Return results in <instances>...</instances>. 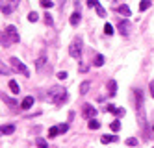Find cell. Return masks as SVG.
I'll use <instances>...</instances> for the list:
<instances>
[{
    "label": "cell",
    "instance_id": "1",
    "mask_svg": "<svg viewBox=\"0 0 154 148\" xmlns=\"http://www.w3.org/2000/svg\"><path fill=\"white\" fill-rule=\"evenodd\" d=\"M67 98H69V95H67V91H65L61 85H54V87L48 89V100H52L54 104H58V106L65 104Z\"/></svg>",
    "mask_w": 154,
    "mask_h": 148
},
{
    "label": "cell",
    "instance_id": "2",
    "mask_svg": "<svg viewBox=\"0 0 154 148\" xmlns=\"http://www.w3.org/2000/svg\"><path fill=\"white\" fill-rule=\"evenodd\" d=\"M136 109H137L139 124L145 128V106H143V93H141V89L136 91Z\"/></svg>",
    "mask_w": 154,
    "mask_h": 148
},
{
    "label": "cell",
    "instance_id": "3",
    "mask_svg": "<svg viewBox=\"0 0 154 148\" xmlns=\"http://www.w3.org/2000/svg\"><path fill=\"white\" fill-rule=\"evenodd\" d=\"M82 47H84V39L82 37H74L71 47H69V54L71 58H80L82 56Z\"/></svg>",
    "mask_w": 154,
    "mask_h": 148
},
{
    "label": "cell",
    "instance_id": "4",
    "mask_svg": "<svg viewBox=\"0 0 154 148\" xmlns=\"http://www.w3.org/2000/svg\"><path fill=\"white\" fill-rule=\"evenodd\" d=\"M9 63H11V67H13V71H17V72H20V74H23V76H30V71H28V67L23 63V61H19L17 58H11V59H9Z\"/></svg>",
    "mask_w": 154,
    "mask_h": 148
},
{
    "label": "cell",
    "instance_id": "5",
    "mask_svg": "<svg viewBox=\"0 0 154 148\" xmlns=\"http://www.w3.org/2000/svg\"><path fill=\"white\" fill-rule=\"evenodd\" d=\"M95 115H97V109L91 104H84L82 106V117L84 119H89L91 120V119H95Z\"/></svg>",
    "mask_w": 154,
    "mask_h": 148
},
{
    "label": "cell",
    "instance_id": "6",
    "mask_svg": "<svg viewBox=\"0 0 154 148\" xmlns=\"http://www.w3.org/2000/svg\"><path fill=\"white\" fill-rule=\"evenodd\" d=\"M4 32L8 33V37H9V41H11V43H19V32H17V28H15L13 24L6 26V30H4Z\"/></svg>",
    "mask_w": 154,
    "mask_h": 148
},
{
    "label": "cell",
    "instance_id": "7",
    "mask_svg": "<svg viewBox=\"0 0 154 148\" xmlns=\"http://www.w3.org/2000/svg\"><path fill=\"white\" fill-rule=\"evenodd\" d=\"M87 6H89V8H95L98 17H102V19L106 17V9H104L100 4H98V0H87Z\"/></svg>",
    "mask_w": 154,
    "mask_h": 148
},
{
    "label": "cell",
    "instance_id": "8",
    "mask_svg": "<svg viewBox=\"0 0 154 148\" xmlns=\"http://www.w3.org/2000/svg\"><path fill=\"white\" fill-rule=\"evenodd\" d=\"M0 13L4 15H11L13 13V6L8 2V0H0Z\"/></svg>",
    "mask_w": 154,
    "mask_h": 148
},
{
    "label": "cell",
    "instance_id": "9",
    "mask_svg": "<svg viewBox=\"0 0 154 148\" xmlns=\"http://www.w3.org/2000/svg\"><path fill=\"white\" fill-rule=\"evenodd\" d=\"M106 111H109V113H113L115 117H123L125 113H126V111H125V107H115L113 104H108V106H106Z\"/></svg>",
    "mask_w": 154,
    "mask_h": 148
},
{
    "label": "cell",
    "instance_id": "10",
    "mask_svg": "<svg viewBox=\"0 0 154 148\" xmlns=\"http://www.w3.org/2000/svg\"><path fill=\"white\" fill-rule=\"evenodd\" d=\"M32 106H34V96H26L23 102H20V109H24V111L30 109Z\"/></svg>",
    "mask_w": 154,
    "mask_h": 148
},
{
    "label": "cell",
    "instance_id": "11",
    "mask_svg": "<svg viewBox=\"0 0 154 148\" xmlns=\"http://www.w3.org/2000/svg\"><path fill=\"white\" fill-rule=\"evenodd\" d=\"M15 131V126L13 124H4V126H0V135H9Z\"/></svg>",
    "mask_w": 154,
    "mask_h": 148
},
{
    "label": "cell",
    "instance_id": "12",
    "mask_svg": "<svg viewBox=\"0 0 154 148\" xmlns=\"http://www.w3.org/2000/svg\"><path fill=\"white\" fill-rule=\"evenodd\" d=\"M128 24H130L128 20H121V22H119V26H117V28H119V32L123 33V35H128V33H130V30H128Z\"/></svg>",
    "mask_w": 154,
    "mask_h": 148
},
{
    "label": "cell",
    "instance_id": "13",
    "mask_svg": "<svg viewBox=\"0 0 154 148\" xmlns=\"http://www.w3.org/2000/svg\"><path fill=\"white\" fill-rule=\"evenodd\" d=\"M119 139H117V135H102L100 137V143H104V144H108V143H117Z\"/></svg>",
    "mask_w": 154,
    "mask_h": 148
},
{
    "label": "cell",
    "instance_id": "14",
    "mask_svg": "<svg viewBox=\"0 0 154 148\" xmlns=\"http://www.w3.org/2000/svg\"><path fill=\"white\" fill-rule=\"evenodd\" d=\"M0 44H4V47H9V44H13L11 41H9L8 33L6 32H0Z\"/></svg>",
    "mask_w": 154,
    "mask_h": 148
},
{
    "label": "cell",
    "instance_id": "15",
    "mask_svg": "<svg viewBox=\"0 0 154 148\" xmlns=\"http://www.w3.org/2000/svg\"><path fill=\"white\" fill-rule=\"evenodd\" d=\"M108 91H109V96H115V93H117V82L115 80L108 82Z\"/></svg>",
    "mask_w": 154,
    "mask_h": 148
},
{
    "label": "cell",
    "instance_id": "16",
    "mask_svg": "<svg viewBox=\"0 0 154 148\" xmlns=\"http://www.w3.org/2000/svg\"><path fill=\"white\" fill-rule=\"evenodd\" d=\"M117 13L125 15V17H130L132 11H130V8H128V6H125V4H123V6H119V8H117Z\"/></svg>",
    "mask_w": 154,
    "mask_h": 148
},
{
    "label": "cell",
    "instance_id": "17",
    "mask_svg": "<svg viewBox=\"0 0 154 148\" xmlns=\"http://www.w3.org/2000/svg\"><path fill=\"white\" fill-rule=\"evenodd\" d=\"M45 65H47V56L43 54L41 58H39V59L35 61V67H37V71H43V67H45Z\"/></svg>",
    "mask_w": 154,
    "mask_h": 148
},
{
    "label": "cell",
    "instance_id": "18",
    "mask_svg": "<svg viewBox=\"0 0 154 148\" xmlns=\"http://www.w3.org/2000/svg\"><path fill=\"white\" fill-rule=\"evenodd\" d=\"M9 74H11V71H9L6 67V63L0 59V76H9Z\"/></svg>",
    "mask_w": 154,
    "mask_h": 148
},
{
    "label": "cell",
    "instance_id": "19",
    "mask_svg": "<svg viewBox=\"0 0 154 148\" xmlns=\"http://www.w3.org/2000/svg\"><path fill=\"white\" fill-rule=\"evenodd\" d=\"M80 13H78V11H74V13L71 15V26H78V22H80Z\"/></svg>",
    "mask_w": 154,
    "mask_h": 148
},
{
    "label": "cell",
    "instance_id": "20",
    "mask_svg": "<svg viewBox=\"0 0 154 148\" xmlns=\"http://www.w3.org/2000/svg\"><path fill=\"white\" fill-rule=\"evenodd\" d=\"M9 89H11L13 95H19V91H20V87H19V83L15 82V80H11V82H9Z\"/></svg>",
    "mask_w": 154,
    "mask_h": 148
},
{
    "label": "cell",
    "instance_id": "21",
    "mask_svg": "<svg viewBox=\"0 0 154 148\" xmlns=\"http://www.w3.org/2000/svg\"><path fill=\"white\" fill-rule=\"evenodd\" d=\"M104 61H106V59H104L102 54H97V56H95V67H102Z\"/></svg>",
    "mask_w": 154,
    "mask_h": 148
},
{
    "label": "cell",
    "instance_id": "22",
    "mask_svg": "<svg viewBox=\"0 0 154 148\" xmlns=\"http://www.w3.org/2000/svg\"><path fill=\"white\" fill-rule=\"evenodd\" d=\"M100 128V122H98L97 119H91L89 120V130H98Z\"/></svg>",
    "mask_w": 154,
    "mask_h": 148
},
{
    "label": "cell",
    "instance_id": "23",
    "mask_svg": "<svg viewBox=\"0 0 154 148\" xmlns=\"http://www.w3.org/2000/svg\"><path fill=\"white\" fill-rule=\"evenodd\" d=\"M35 144H37V148H48L47 141H45V139H41V137H37V139H35Z\"/></svg>",
    "mask_w": 154,
    "mask_h": 148
},
{
    "label": "cell",
    "instance_id": "24",
    "mask_svg": "<svg viewBox=\"0 0 154 148\" xmlns=\"http://www.w3.org/2000/svg\"><path fill=\"white\" fill-rule=\"evenodd\" d=\"M109 128H112V131H119L121 130V122L119 120H113L112 124H109Z\"/></svg>",
    "mask_w": 154,
    "mask_h": 148
},
{
    "label": "cell",
    "instance_id": "25",
    "mask_svg": "<svg viewBox=\"0 0 154 148\" xmlns=\"http://www.w3.org/2000/svg\"><path fill=\"white\" fill-rule=\"evenodd\" d=\"M149 6H150V0H141L139 9H141V11H145V9H149Z\"/></svg>",
    "mask_w": 154,
    "mask_h": 148
},
{
    "label": "cell",
    "instance_id": "26",
    "mask_svg": "<svg viewBox=\"0 0 154 148\" xmlns=\"http://www.w3.org/2000/svg\"><path fill=\"white\" fill-rule=\"evenodd\" d=\"M39 4H41V8H52L54 6L52 0H39Z\"/></svg>",
    "mask_w": 154,
    "mask_h": 148
},
{
    "label": "cell",
    "instance_id": "27",
    "mask_svg": "<svg viewBox=\"0 0 154 148\" xmlns=\"http://www.w3.org/2000/svg\"><path fill=\"white\" fill-rule=\"evenodd\" d=\"M87 91H89V82H84V83L80 85V93H82V95H85Z\"/></svg>",
    "mask_w": 154,
    "mask_h": 148
},
{
    "label": "cell",
    "instance_id": "28",
    "mask_svg": "<svg viewBox=\"0 0 154 148\" xmlns=\"http://www.w3.org/2000/svg\"><path fill=\"white\" fill-rule=\"evenodd\" d=\"M43 19H45V24H48V26H52V24H54V20H52V17L48 15V11H47L45 15H43Z\"/></svg>",
    "mask_w": 154,
    "mask_h": 148
},
{
    "label": "cell",
    "instance_id": "29",
    "mask_svg": "<svg viewBox=\"0 0 154 148\" xmlns=\"http://www.w3.org/2000/svg\"><path fill=\"white\" fill-rule=\"evenodd\" d=\"M104 33H106V35H113V26L112 24H106L104 26Z\"/></svg>",
    "mask_w": 154,
    "mask_h": 148
},
{
    "label": "cell",
    "instance_id": "30",
    "mask_svg": "<svg viewBox=\"0 0 154 148\" xmlns=\"http://www.w3.org/2000/svg\"><path fill=\"white\" fill-rule=\"evenodd\" d=\"M69 130V124H58V133H65Z\"/></svg>",
    "mask_w": 154,
    "mask_h": 148
},
{
    "label": "cell",
    "instance_id": "31",
    "mask_svg": "<svg viewBox=\"0 0 154 148\" xmlns=\"http://www.w3.org/2000/svg\"><path fill=\"white\" fill-rule=\"evenodd\" d=\"M37 19H39V15L35 13V11H32V13H28V20H30V22H35Z\"/></svg>",
    "mask_w": 154,
    "mask_h": 148
},
{
    "label": "cell",
    "instance_id": "32",
    "mask_svg": "<svg viewBox=\"0 0 154 148\" xmlns=\"http://www.w3.org/2000/svg\"><path fill=\"white\" fill-rule=\"evenodd\" d=\"M4 102H6L9 107H15V106H17V102H15V100H11V98H8V96H4Z\"/></svg>",
    "mask_w": 154,
    "mask_h": 148
},
{
    "label": "cell",
    "instance_id": "33",
    "mask_svg": "<svg viewBox=\"0 0 154 148\" xmlns=\"http://www.w3.org/2000/svg\"><path fill=\"white\" fill-rule=\"evenodd\" d=\"M56 135H60V133H58V126H54L48 130V137H56Z\"/></svg>",
    "mask_w": 154,
    "mask_h": 148
},
{
    "label": "cell",
    "instance_id": "34",
    "mask_svg": "<svg viewBox=\"0 0 154 148\" xmlns=\"http://www.w3.org/2000/svg\"><path fill=\"white\" fill-rule=\"evenodd\" d=\"M126 144H128V146H137V139L130 137V139H126Z\"/></svg>",
    "mask_w": 154,
    "mask_h": 148
},
{
    "label": "cell",
    "instance_id": "35",
    "mask_svg": "<svg viewBox=\"0 0 154 148\" xmlns=\"http://www.w3.org/2000/svg\"><path fill=\"white\" fill-rule=\"evenodd\" d=\"M65 78H67V72H65V71L58 72V80H65Z\"/></svg>",
    "mask_w": 154,
    "mask_h": 148
},
{
    "label": "cell",
    "instance_id": "36",
    "mask_svg": "<svg viewBox=\"0 0 154 148\" xmlns=\"http://www.w3.org/2000/svg\"><path fill=\"white\" fill-rule=\"evenodd\" d=\"M8 2H9V4H11V6H13V9H15V8L19 6V0H8Z\"/></svg>",
    "mask_w": 154,
    "mask_h": 148
},
{
    "label": "cell",
    "instance_id": "37",
    "mask_svg": "<svg viewBox=\"0 0 154 148\" xmlns=\"http://www.w3.org/2000/svg\"><path fill=\"white\" fill-rule=\"evenodd\" d=\"M149 89H150V95H152V98H154V82L149 83Z\"/></svg>",
    "mask_w": 154,
    "mask_h": 148
},
{
    "label": "cell",
    "instance_id": "38",
    "mask_svg": "<svg viewBox=\"0 0 154 148\" xmlns=\"http://www.w3.org/2000/svg\"><path fill=\"white\" fill-rule=\"evenodd\" d=\"M152 130H154V126H152Z\"/></svg>",
    "mask_w": 154,
    "mask_h": 148
},
{
    "label": "cell",
    "instance_id": "39",
    "mask_svg": "<svg viewBox=\"0 0 154 148\" xmlns=\"http://www.w3.org/2000/svg\"><path fill=\"white\" fill-rule=\"evenodd\" d=\"M152 148H154V146H152Z\"/></svg>",
    "mask_w": 154,
    "mask_h": 148
}]
</instances>
